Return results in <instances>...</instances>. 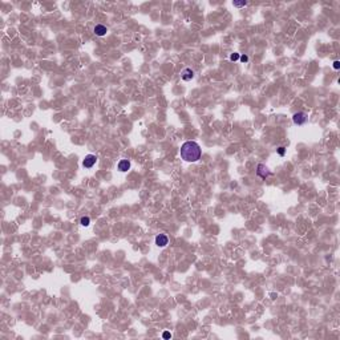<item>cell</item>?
<instances>
[{
  "label": "cell",
  "mask_w": 340,
  "mask_h": 340,
  "mask_svg": "<svg viewBox=\"0 0 340 340\" xmlns=\"http://www.w3.org/2000/svg\"><path fill=\"white\" fill-rule=\"evenodd\" d=\"M292 121H294L295 124H296V125H303V124L307 121V116H306V113H303V112L295 113L294 116H292Z\"/></svg>",
  "instance_id": "cell-3"
},
{
  "label": "cell",
  "mask_w": 340,
  "mask_h": 340,
  "mask_svg": "<svg viewBox=\"0 0 340 340\" xmlns=\"http://www.w3.org/2000/svg\"><path fill=\"white\" fill-rule=\"evenodd\" d=\"M94 33L97 35V36H104V35L107 33V27L103 25V24H97L94 27Z\"/></svg>",
  "instance_id": "cell-8"
},
{
  "label": "cell",
  "mask_w": 340,
  "mask_h": 340,
  "mask_svg": "<svg viewBox=\"0 0 340 340\" xmlns=\"http://www.w3.org/2000/svg\"><path fill=\"white\" fill-rule=\"evenodd\" d=\"M241 61H243V63H246V61H249V57H247V56H245V55H243V56H242V57H241Z\"/></svg>",
  "instance_id": "cell-15"
},
{
  "label": "cell",
  "mask_w": 340,
  "mask_h": 340,
  "mask_svg": "<svg viewBox=\"0 0 340 340\" xmlns=\"http://www.w3.org/2000/svg\"><path fill=\"white\" fill-rule=\"evenodd\" d=\"M257 174H258L262 179H264V178L270 177V175H271V171L268 170L264 165H262V163H260V165H258V167H257Z\"/></svg>",
  "instance_id": "cell-2"
},
{
  "label": "cell",
  "mask_w": 340,
  "mask_h": 340,
  "mask_svg": "<svg viewBox=\"0 0 340 340\" xmlns=\"http://www.w3.org/2000/svg\"><path fill=\"white\" fill-rule=\"evenodd\" d=\"M181 157L186 162H195L201 158V146L194 141H187L181 146Z\"/></svg>",
  "instance_id": "cell-1"
},
{
  "label": "cell",
  "mask_w": 340,
  "mask_h": 340,
  "mask_svg": "<svg viewBox=\"0 0 340 340\" xmlns=\"http://www.w3.org/2000/svg\"><path fill=\"white\" fill-rule=\"evenodd\" d=\"M181 77H182V80L189 81V80H191V78L194 77V72H193L190 68H186V69L182 70V73H181Z\"/></svg>",
  "instance_id": "cell-6"
},
{
  "label": "cell",
  "mask_w": 340,
  "mask_h": 340,
  "mask_svg": "<svg viewBox=\"0 0 340 340\" xmlns=\"http://www.w3.org/2000/svg\"><path fill=\"white\" fill-rule=\"evenodd\" d=\"M233 4H234V6H235V7H245L247 3H246V2H242V3H237V2H235V3H233Z\"/></svg>",
  "instance_id": "cell-11"
},
{
  "label": "cell",
  "mask_w": 340,
  "mask_h": 340,
  "mask_svg": "<svg viewBox=\"0 0 340 340\" xmlns=\"http://www.w3.org/2000/svg\"><path fill=\"white\" fill-rule=\"evenodd\" d=\"M89 222H90L89 217H82L81 220H80V223L82 225V226H89Z\"/></svg>",
  "instance_id": "cell-9"
},
{
  "label": "cell",
  "mask_w": 340,
  "mask_h": 340,
  "mask_svg": "<svg viewBox=\"0 0 340 340\" xmlns=\"http://www.w3.org/2000/svg\"><path fill=\"white\" fill-rule=\"evenodd\" d=\"M278 153H279V156H284V148L283 146L278 148Z\"/></svg>",
  "instance_id": "cell-12"
},
{
  "label": "cell",
  "mask_w": 340,
  "mask_h": 340,
  "mask_svg": "<svg viewBox=\"0 0 340 340\" xmlns=\"http://www.w3.org/2000/svg\"><path fill=\"white\" fill-rule=\"evenodd\" d=\"M130 169V162L128 160H121L118 162V170L120 171H128Z\"/></svg>",
  "instance_id": "cell-7"
},
{
  "label": "cell",
  "mask_w": 340,
  "mask_h": 340,
  "mask_svg": "<svg viewBox=\"0 0 340 340\" xmlns=\"http://www.w3.org/2000/svg\"><path fill=\"white\" fill-rule=\"evenodd\" d=\"M238 59H239V55H238V53H233V55L230 56V60H231V61H235V60H238Z\"/></svg>",
  "instance_id": "cell-10"
},
{
  "label": "cell",
  "mask_w": 340,
  "mask_h": 340,
  "mask_svg": "<svg viewBox=\"0 0 340 340\" xmlns=\"http://www.w3.org/2000/svg\"><path fill=\"white\" fill-rule=\"evenodd\" d=\"M162 336H163V339H170V338H171V334H170V332H167V331H166V332H163Z\"/></svg>",
  "instance_id": "cell-13"
},
{
  "label": "cell",
  "mask_w": 340,
  "mask_h": 340,
  "mask_svg": "<svg viewBox=\"0 0 340 340\" xmlns=\"http://www.w3.org/2000/svg\"><path fill=\"white\" fill-rule=\"evenodd\" d=\"M339 67H340V63H339V61H338V60L334 61V68H335V69H339Z\"/></svg>",
  "instance_id": "cell-14"
},
{
  "label": "cell",
  "mask_w": 340,
  "mask_h": 340,
  "mask_svg": "<svg viewBox=\"0 0 340 340\" xmlns=\"http://www.w3.org/2000/svg\"><path fill=\"white\" fill-rule=\"evenodd\" d=\"M167 242H169V238H167L165 234H160V235H157V238H156V245L158 247H165L167 245Z\"/></svg>",
  "instance_id": "cell-5"
},
{
  "label": "cell",
  "mask_w": 340,
  "mask_h": 340,
  "mask_svg": "<svg viewBox=\"0 0 340 340\" xmlns=\"http://www.w3.org/2000/svg\"><path fill=\"white\" fill-rule=\"evenodd\" d=\"M96 161H97V157L96 156H93V154H88V156L84 158L82 165H84V167H88V169H89V167H92V166L94 165Z\"/></svg>",
  "instance_id": "cell-4"
}]
</instances>
